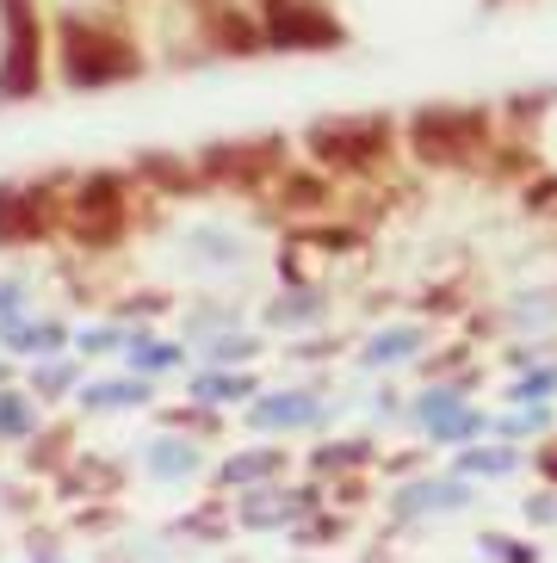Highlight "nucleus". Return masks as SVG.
I'll use <instances>...</instances> for the list:
<instances>
[{"label":"nucleus","instance_id":"aec40b11","mask_svg":"<svg viewBox=\"0 0 557 563\" xmlns=\"http://www.w3.org/2000/svg\"><path fill=\"white\" fill-rule=\"evenodd\" d=\"M310 298L297 291V298H285V303H273V329H297V322H310Z\"/></svg>","mask_w":557,"mask_h":563},{"label":"nucleus","instance_id":"f03ea898","mask_svg":"<svg viewBox=\"0 0 557 563\" xmlns=\"http://www.w3.org/2000/svg\"><path fill=\"white\" fill-rule=\"evenodd\" d=\"M409 150L427 167H471L490 150V112H477V106H427L409 124Z\"/></svg>","mask_w":557,"mask_h":563},{"label":"nucleus","instance_id":"423d86ee","mask_svg":"<svg viewBox=\"0 0 557 563\" xmlns=\"http://www.w3.org/2000/svg\"><path fill=\"white\" fill-rule=\"evenodd\" d=\"M261 37L278 51H328L341 44V25L323 0H261Z\"/></svg>","mask_w":557,"mask_h":563},{"label":"nucleus","instance_id":"9d476101","mask_svg":"<svg viewBox=\"0 0 557 563\" xmlns=\"http://www.w3.org/2000/svg\"><path fill=\"white\" fill-rule=\"evenodd\" d=\"M422 428L434 433V440H465V433L483 428V415H477V409H459V402L440 390V397H422Z\"/></svg>","mask_w":557,"mask_h":563},{"label":"nucleus","instance_id":"9b49d317","mask_svg":"<svg viewBox=\"0 0 557 563\" xmlns=\"http://www.w3.org/2000/svg\"><path fill=\"white\" fill-rule=\"evenodd\" d=\"M465 501H471V489H465V483H415V489H403V496H396V508L422 514V508H465Z\"/></svg>","mask_w":557,"mask_h":563},{"label":"nucleus","instance_id":"6ab92c4d","mask_svg":"<svg viewBox=\"0 0 557 563\" xmlns=\"http://www.w3.org/2000/svg\"><path fill=\"white\" fill-rule=\"evenodd\" d=\"M526 211L557 217V174H545V180H533V186H526Z\"/></svg>","mask_w":557,"mask_h":563},{"label":"nucleus","instance_id":"6e6552de","mask_svg":"<svg viewBox=\"0 0 557 563\" xmlns=\"http://www.w3.org/2000/svg\"><path fill=\"white\" fill-rule=\"evenodd\" d=\"M278 162H285V143L261 136V143H230V150H211L198 174H211V180H236V186H254V180H266V174H278Z\"/></svg>","mask_w":557,"mask_h":563},{"label":"nucleus","instance_id":"f8f14e48","mask_svg":"<svg viewBox=\"0 0 557 563\" xmlns=\"http://www.w3.org/2000/svg\"><path fill=\"white\" fill-rule=\"evenodd\" d=\"M409 353H422V329H384L365 341V365H403Z\"/></svg>","mask_w":557,"mask_h":563},{"label":"nucleus","instance_id":"7ed1b4c3","mask_svg":"<svg viewBox=\"0 0 557 563\" xmlns=\"http://www.w3.org/2000/svg\"><path fill=\"white\" fill-rule=\"evenodd\" d=\"M63 223L75 230V242L87 249H112L124 223H131V199H124V180L118 174H87L75 186V199L63 205Z\"/></svg>","mask_w":557,"mask_h":563},{"label":"nucleus","instance_id":"dca6fc26","mask_svg":"<svg viewBox=\"0 0 557 563\" xmlns=\"http://www.w3.org/2000/svg\"><path fill=\"white\" fill-rule=\"evenodd\" d=\"M459 464L471 471V477H509V471H514V452H509V446H483V452L471 446Z\"/></svg>","mask_w":557,"mask_h":563},{"label":"nucleus","instance_id":"5701e85b","mask_svg":"<svg viewBox=\"0 0 557 563\" xmlns=\"http://www.w3.org/2000/svg\"><path fill=\"white\" fill-rule=\"evenodd\" d=\"M545 471H551V477H557V446H551V452H545Z\"/></svg>","mask_w":557,"mask_h":563},{"label":"nucleus","instance_id":"a211bd4d","mask_svg":"<svg viewBox=\"0 0 557 563\" xmlns=\"http://www.w3.org/2000/svg\"><path fill=\"white\" fill-rule=\"evenodd\" d=\"M198 397H205V402H230V397H248V378H230V372H211V378H198Z\"/></svg>","mask_w":557,"mask_h":563},{"label":"nucleus","instance_id":"f257e3e1","mask_svg":"<svg viewBox=\"0 0 557 563\" xmlns=\"http://www.w3.org/2000/svg\"><path fill=\"white\" fill-rule=\"evenodd\" d=\"M56 63H63L68 87H112V81L143 75V51H136L118 25L87 19V13H68L63 25H56Z\"/></svg>","mask_w":557,"mask_h":563},{"label":"nucleus","instance_id":"4468645a","mask_svg":"<svg viewBox=\"0 0 557 563\" xmlns=\"http://www.w3.org/2000/svg\"><path fill=\"white\" fill-rule=\"evenodd\" d=\"M193 464H198V452L186 440H155L149 446V471L155 477H193Z\"/></svg>","mask_w":557,"mask_h":563},{"label":"nucleus","instance_id":"2eb2a0df","mask_svg":"<svg viewBox=\"0 0 557 563\" xmlns=\"http://www.w3.org/2000/svg\"><path fill=\"white\" fill-rule=\"evenodd\" d=\"M37 415L25 397H13V390H0V440H19V433H32Z\"/></svg>","mask_w":557,"mask_h":563},{"label":"nucleus","instance_id":"ddd939ff","mask_svg":"<svg viewBox=\"0 0 557 563\" xmlns=\"http://www.w3.org/2000/svg\"><path fill=\"white\" fill-rule=\"evenodd\" d=\"M149 390L143 384H131V378H118V384H87L81 390V409H136Z\"/></svg>","mask_w":557,"mask_h":563},{"label":"nucleus","instance_id":"20e7f679","mask_svg":"<svg viewBox=\"0 0 557 563\" xmlns=\"http://www.w3.org/2000/svg\"><path fill=\"white\" fill-rule=\"evenodd\" d=\"M304 150L323 167H372L391 150V118H328V124H310L304 131Z\"/></svg>","mask_w":557,"mask_h":563},{"label":"nucleus","instance_id":"4be33fe9","mask_svg":"<svg viewBox=\"0 0 557 563\" xmlns=\"http://www.w3.org/2000/svg\"><path fill=\"white\" fill-rule=\"evenodd\" d=\"M483 545H490L502 563H533V551H526V545H514V539H483Z\"/></svg>","mask_w":557,"mask_h":563},{"label":"nucleus","instance_id":"39448f33","mask_svg":"<svg viewBox=\"0 0 557 563\" xmlns=\"http://www.w3.org/2000/svg\"><path fill=\"white\" fill-rule=\"evenodd\" d=\"M44 81V37H37V7L7 0V44H0V100H32Z\"/></svg>","mask_w":557,"mask_h":563},{"label":"nucleus","instance_id":"1a4fd4ad","mask_svg":"<svg viewBox=\"0 0 557 563\" xmlns=\"http://www.w3.org/2000/svg\"><path fill=\"white\" fill-rule=\"evenodd\" d=\"M316 421H323V402L304 397V390L261 397V409H254V428H316Z\"/></svg>","mask_w":557,"mask_h":563},{"label":"nucleus","instance_id":"0eeeda50","mask_svg":"<svg viewBox=\"0 0 557 563\" xmlns=\"http://www.w3.org/2000/svg\"><path fill=\"white\" fill-rule=\"evenodd\" d=\"M50 223H63L56 186H0V242H37Z\"/></svg>","mask_w":557,"mask_h":563},{"label":"nucleus","instance_id":"f3484780","mask_svg":"<svg viewBox=\"0 0 557 563\" xmlns=\"http://www.w3.org/2000/svg\"><path fill=\"white\" fill-rule=\"evenodd\" d=\"M278 471V452H242V459L223 464V483H254V477H273Z\"/></svg>","mask_w":557,"mask_h":563},{"label":"nucleus","instance_id":"412c9836","mask_svg":"<svg viewBox=\"0 0 557 563\" xmlns=\"http://www.w3.org/2000/svg\"><path fill=\"white\" fill-rule=\"evenodd\" d=\"M136 353V365H143V372H167V365L181 360V347H131Z\"/></svg>","mask_w":557,"mask_h":563}]
</instances>
